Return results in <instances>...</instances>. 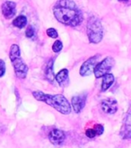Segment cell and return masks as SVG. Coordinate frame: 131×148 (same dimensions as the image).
Here are the masks:
<instances>
[{"mask_svg": "<svg viewBox=\"0 0 131 148\" xmlns=\"http://www.w3.org/2000/svg\"><path fill=\"white\" fill-rule=\"evenodd\" d=\"M57 20L63 25L75 27L83 22V14L79 7L71 0H59L53 7Z\"/></svg>", "mask_w": 131, "mask_h": 148, "instance_id": "obj_1", "label": "cell"}, {"mask_svg": "<svg viewBox=\"0 0 131 148\" xmlns=\"http://www.w3.org/2000/svg\"><path fill=\"white\" fill-rule=\"evenodd\" d=\"M32 96L35 99L46 103L63 115H68L71 112V105L68 100L61 94L50 95L42 91H32Z\"/></svg>", "mask_w": 131, "mask_h": 148, "instance_id": "obj_2", "label": "cell"}, {"mask_svg": "<svg viewBox=\"0 0 131 148\" xmlns=\"http://www.w3.org/2000/svg\"><path fill=\"white\" fill-rule=\"evenodd\" d=\"M9 58L14 67V73L19 79H25L28 72V66L21 57L20 48L17 44H13L10 48Z\"/></svg>", "mask_w": 131, "mask_h": 148, "instance_id": "obj_3", "label": "cell"}, {"mask_svg": "<svg viewBox=\"0 0 131 148\" xmlns=\"http://www.w3.org/2000/svg\"><path fill=\"white\" fill-rule=\"evenodd\" d=\"M87 35L89 41L93 43H98L103 36V28L101 20L96 16H92L87 23Z\"/></svg>", "mask_w": 131, "mask_h": 148, "instance_id": "obj_4", "label": "cell"}, {"mask_svg": "<svg viewBox=\"0 0 131 148\" xmlns=\"http://www.w3.org/2000/svg\"><path fill=\"white\" fill-rule=\"evenodd\" d=\"M115 61L112 57H106L103 61L98 62L93 70V73L95 75V78L100 79L103 78L105 74L110 73L111 70L113 68Z\"/></svg>", "mask_w": 131, "mask_h": 148, "instance_id": "obj_5", "label": "cell"}, {"mask_svg": "<svg viewBox=\"0 0 131 148\" xmlns=\"http://www.w3.org/2000/svg\"><path fill=\"white\" fill-rule=\"evenodd\" d=\"M100 55H94L91 58H89L88 60H86L81 66L80 68V75L81 76H89L93 72V70L95 68L96 64L98 63V59H99Z\"/></svg>", "mask_w": 131, "mask_h": 148, "instance_id": "obj_6", "label": "cell"}, {"mask_svg": "<svg viewBox=\"0 0 131 148\" xmlns=\"http://www.w3.org/2000/svg\"><path fill=\"white\" fill-rule=\"evenodd\" d=\"M124 119H123L122 127L120 129V136L123 139L128 140L131 137V115H130V110H128V112L124 116Z\"/></svg>", "mask_w": 131, "mask_h": 148, "instance_id": "obj_7", "label": "cell"}, {"mask_svg": "<svg viewBox=\"0 0 131 148\" xmlns=\"http://www.w3.org/2000/svg\"><path fill=\"white\" fill-rule=\"evenodd\" d=\"M101 108L106 114H114L118 110V101L114 99H105L101 101Z\"/></svg>", "mask_w": 131, "mask_h": 148, "instance_id": "obj_8", "label": "cell"}, {"mask_svg": "<svg viewBox=\"0 0 131 148\" xmlns=\"http://www.w3.org/2000/svg\"><path fill=\"white\" fill-rule=\"evenodd\" d=\"M49 140L55 145H61L66 140V134L60 129H52L49 134Z\"/></svg>", "mask_w": 131, "mask_h": 148, "instance_id": "obj_9", "label": "cell"}, {"mask_svg": "<svg viewBox=\"0 0 131 148\" xmlns=\"http://www.w3.org/2000/svg\"><path fill=\"white\" fill-rule=\"evenodd\" d=\"M87 99V94L83 93L76 95L75 97H73L71 99V104L74 108V111L76 113H80L83 110V108L85 106V102Z\"/></svg>", "mask_w": 131, "mask_h": 148, "instance_id": "obj_10", "label": "cell"}, {"mask_svg": "<svg viewBox=\"0 0 131 148\" xmlns=\"http://www.w3.org/2000/svg\"><path fill=\"white\" fill-rule=\"evenodd\" d=\"M1 10H2V14L5 16V18L11 19L16 16V3H14L12 1H6L2 5Z\"/></svg>", "mask_w": 131, "mask_h": 148, "instance_id": "obj_11", "label": "cell"}, {"mask_svg": "<svg viewBox=\"0 0 131 148\" xmlns=\"http://www.w3.org/2000/svg\"><path fill=\"white\" fill-rule=\"evenodd\" d=\"M55 79L57 82L59 83V86L65 87L67 86L69 82V78H68V69H63L55 76Z\"/></svg>", "mask_w": 131, "mask_h": 148, "instance_id": "obj_12", "label": "cell"}, {"mask_svg": "<svg viewBox=\"0 0 131 148\" xmlns=\"http://www.w3.org/2000/svg\"><path fill=\"white\" fill-rule=\"evenodd\" d=\"M103 131H104L103 125H101V124H97V125H94L93 127L87 129L85 131V135L87 137H89V138H94L98 136H101L103 133Z\"/></svg>", "mask_w": 131, "mask_h": 148, "instance_id": "obj_13", "label": "cell"}, {"mask_svg": "<svg viewBox=\"0 0 131 148\" xmlns=\"http://www.w3.org/2000/svg\"><path fill=\"white\" fill-rule=\"evenodd\" d=\"M114 76L111 73H107L103 77V83H101V91H106L110 88L114 82Z\"/></svg>", "mask_w": 131, "mask_h": 148, "instance_id": "obj_14", "label": "cell"}, {"mask_svg": "<svg viewBox=\"0 0 131 148\" xmlns=\"http://www.w3.org/2000/svg\"><path fill=\"white\" fill-rule=\"evenodd\" d=\"M53 64H54V58L50 59L49 62L47 63L45 68V78L49 82H53L54 80V70H53Z\"/></svg>", "mask_w": 131, "mask_h": 148, "instance_id": "obj_15", "label": "cell"}, {"mask_svg": "<svg viewBox=\"0 0 131 148\" xmlns=\"http://www.w3.org/2000/svg\"><path fill=\"white\" fill-rule=\"evenodd\" d=\"M14 26L17 28H24L27 25V18L24 16H19L13 21Z\"/></svg>", "mask_w": 131, "mask_h": 148, "instance_id": "obj_16", "label": "cell"}, {"mask_svg": "<svg viewBox=\"0 0 131 148\" xmlns=\"http://www.w3.org/2000/svg\"><path fill=\"white\" fill-rule=\"evenodd\" d=\"M62 48H63V44H62L61 41H59V40H57L53 43V45H52V50H53L54 53H59V51L62 50Z\"/></svg>", "mask_w": 131, "mask_h": 148, "instance_id": "obj_17", "label": "cell"}, {"mask_svg": "<svg viewBox=\"0 0 131 148\" xmlns=\"http://www.w3.org/2000/svg\"><path fill=\"white\" fill-rule=\"evenodd\" d=\"M47 34L50 38H57L59 36V34H57V30L54 28H49L47 30Z\"/></svg>", "mask_w": 131, "mask_h": 148, "instance_id": "obj_18", "label": "cell"}, {"mask_svg": "<svg viewBox=\"0 0 131 148\" xmlns=\"http://www.w3.org/2000/svg\"><path fill=\"white\" fill-rule=\"evenodd\" d=\"M34 34H35V30H34L33 26L29 25L26 29V32H25L26 37H28V38H32V37L34 35Z\"/></svg>", "mask_w": 131, "mask_h": 148, "instance_id": "obj_19", "label": "cell"}, {"mask_svg": "<svg viewBox=\"0 0 131 148\" xmlns=\"http://www.w3.org/2000/svg\"><path fill=\"white\" fill-rule=\"evenodd\" d=\"M5 73V63L3 60L0 59V78L3 77Z\"/></svg>", "mask_w": 131, "mask_h": 148, "instance_id": "obj_20", "label": "cell"}, {"mask_svg": "<svg viewBox=\"0 0 131 148\" xmlns=\"http://www.w3.org/2000/svg\"><path fill=\"white\" fill-rule=\"evenodd\" d=\"M119 1H120V2H125V1H128V0H119Z\"/></svg>", "mask_w": 131, "mask_h": 148, "instance_id": "obj_21", "label": "cell"}]
</instances>
